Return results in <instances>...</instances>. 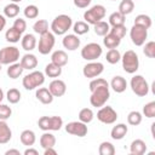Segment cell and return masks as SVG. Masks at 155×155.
<instances>
[{
    "label": "cell",
    "mask_w": 155,
    "mask_h": 155,
    "mask_svg": "<svg viewBox=\"0 0 155 155\" xmlns=\"http://www.w3.org/2000/svg\"><path fill=\"white\" fill-rule=\"evenodd\" d=\"M73 19L68 15H58L51 23V30L54 35H64L71 28Z\"/></svg>",
    "instance_id": "6da1fadb"
},
{
    "label": "cell",
    "mask_w": 155,
    "mask_h": 155,
    "mask_svg": "<svg viewBox=\"0 0 155 155\" xmlns=\"http://www.w3.org/2000/svg\"><path fill=\"white\" fill-rule=\"evenodd\" d=\"M109 98H110L109 85H103V86H99V87H97L96 90H93L91 92L90 103H91L92 107L101 108V107L105 105V103L108 102Z\"/></svg>",
    "instance_id": "7a4b0ae2"
},
{
    "label": "cell",
    "mask_w": 155,
    "mask_h": 155,
    "mask_svg": "<svg viewBox=\"0 0 155 155\" xmlns=\"http://www.w3.org/2000/svg\"><path fill=\"white\" fill-rule=\"evenodd\" d=\"M45 82V74L40 70H34L29 74H27L23 80H22V85L25 90L31 91L38 88L39 86H41Z\"/></svg>",
    "instance_id": "3957f363"
},
{
    "label": "cell",
    "mask_w": 155,
    "mask_h": 155,
    "mask_svg": "<svg viewBox=\"0 0 155 155\" xmlns=\"http://www.w3.org/2000/svg\"><path fill=\"white\" fill-rule=\"evenodd\" d=\"M120 61L122 62L124 70L128 74H134L139 68V58H138L137 53L132 50L126 51L124 53V56H121Z\"/></svg>",
    "instance_id": "277c9868"
},
{
    "label": "cell",
    "mask_w": 155,
    "mask_h": 155,
    "mask_svg": "<svg viewBox=\"0 0 155 155\" xmlns=\"http://www.w3.org/2000/svg\"><path fill=\"white\" fill-rule=\"evenodd\" d=\"M38 126L42 131H59L63 126L61 116H41L38 120Z\"/></svg>",
    "instance_id": "5b68a950"
},
{
    "label": "cell",
    "mask_w": 155,
    "mask_h": 155,
    "mask_svg": "<svg viewBox=\"0 0 155 155\" xmlns=\"http://www.w3.org/2000/svg\"><path fill=\"white\" fill-rule=\"evenodd\" d=\"M105 13H107V10L103 5H94L92 6L90 10L85 11L84 13V19L86 23L88 24H96L97 22L102 21L104 17H105Z\"/></svg>",
    "instance_id": "8992f818"
},
{
    "label": "cell",
    "mask_w": 155,
    "mask_h": 155,
    "mask_svg": "<svg viewBox=\"0 0 155 155\" xmlns=\"http://www.w3.org/2000/svg\"><path fill=\"white\" fill-rule=\"evenodd\" d=\"M19 50L16 46H6L0 50V63L4 65H10L19 59Z\"/></svg>",
    "instance_id": "52a82bcc"
},
{
    "label": "cell",
    "mask_w": 155,
    "mask_h": 155,
    "mask_svg": "<svg viewBox=\"0 0 155 155\" xmlns=\"http://www.w3.org/2000/svg\"><path fill=\"white\" fill-rule=\"evenodd\" d=\"M131 88L133 93L138 97H145L149 93V85L148 81L142 76V75H134L131 79Z\"/></svg>",
    "instance_id": "ba28073f"
},
{
    "label": "cell",
    "mask_w": 155,
    "mask_h": 155,
    "mask_svg": "<svg viewBox=\"0 0 155 155\" xmlns=\"http://www.w3.org/2000/svg\"><path fill=\"white\" fill-rule=\"evenodd\" d=\"M102 52H103V48L101 47L99 44L90 42V44H86L81 48V57L85 61L91 62V61H96L97 58H99L102 56Z\"/></svg>",
    "instance_id": "9c48e42d"
},
{
    "label": "cell",
    "mask_w": 155,
    "mask_h": 155,
    "mask_svg": "<svg viewBox=\"0 0 155 155\" xmlns=\"http://www.w3.org/2000/svg\"><path fill=\"white\" fill-rule=\"evenodd\" d=\"M56 39H54V34L51 31H46L44 34L40 35L39 39V44H38V50L41 54H48L53 46H54Z\"/></svg>",
    "instance_id": "30bf717a"
},
{
    "label": "cell",
    "mask_w": 155,
    "mask_h": 155,
    "mask_svg": "<svg viewBox=\"0 0 155 155\" xmlns=\"http://www.w3.org/2000/svg\"><path fill=\"white\" fill-rule=\"evenodd\" d=\"M97 119L107 125H111L117 120V113L114 110L113 107H101V109L97 111Z\"/></svg>",
    "instance_id": "8fae6325"
},
{
    "label": "cell",
    "mask_w": 155,
    "mask_h": 155,
    "mask_svg": "<svg viewBox=\"0 0 155 155\" xmlns=\"http://www.w3.org/2000/svg\"><path fill=\"white\" fill-rule=\"evenodd\" d=\"M130 36H131L132 42L136 46H142V45H144V42L148 38V29H145L140 25L133 24V27L130 29Z\"/></svg>",
    "instance_id": "7c38bea8"
},
{
    "label": "cell",
    "mask_w": 155,
    "mask_h": 155,
    "mask_svg": "<svg viewBox=\"0 0 155 155\" xmlns=\"http://www.w3.org/2000/svg\"><path fill=\"white\" fill-rule=\"evenodd\" d=\"M104 70V65L101 62H94L91 61L90 63H87L84 69H82V74L85 78L87 79H94L97 76H99Z\"/></svg>",
    "instance_id": "4fadbf2b"
},
{
    "label": "cell",
    "mask_w": 155,
    "mask_h": 155,
    "mask_svg": "<svg viewBox=\"0 0 155 155\" xmlns=\"http://www.w3.org/2000/svg\"><path fill=\"white\" fill-rule=\"evenodd\" d=\"M65 131L73 136L85 137L88 132V128H87L86 124H84L81 121H71V122H68L65 125Z\"/></svg>",
    "instance_id": "5bb4252c"
},
{
    "label": "cell",
    "mask_w": 155,
    "mask_h": 155,
    "mask_svg": "<svg viewBox=\"0 0 155 155\" xmlns=\"http://www.w3.org/2000/svg\"><path fill=\"white\" fill-rule=\"evenodd\" d=\"M48 90H50V92L52 93L53 97H62L67 91V85H65V82L63 80L54 79V80H52L50 82Z\"/></svg>",
    "instance_id": "9a60e30c"
},
{
    "label": "cell",
    "mask_w": 155,
    "mask_h": 155,
    "mask_svg": "<svg viewBox=\"0 0 155 155\" xmlns=\"http://www.w3.org/2000/svg\"><path fill=\"white\" fill-rule=\"evenodd\" d=\"M62 44L64 46V48H67L68 51H75L76 48L80 47V39L79 35L76 34H67L64 35Z\"/></svg>",
    "instance_id": "2e32d148"
},
{
    "label": "cell",
    "mask_w": 155,
    "mask_h": 155,
    "mask_svg": "<svg viewBox=\"0 0 155 155\" xmlns=\"http://www.w3.org/2000/svg\"><path fill=\"white\" fill-rule=\"evenodd\" d=\"M21 65L23 69L27 70H34L38 65V58L35 54L33 53H25L22 58H21Z\"/></svg>",
    "instance_id": "e0dca14e"
},
{
    "label": "cell",
    "mask_w": 155,
    "mask_h": 155,
    "mask_svg": "<svg viewBox=\"0 0 155 155\" xmlns=\"http://www.w3.org/2000/svg\"><path fill=\"white\" fill-rule=\"evenodd\" d=\"M35 97H36L38 101L41 102L42 104H51V103L53 102V98H54V97L52 96V93L50 92V90L46 88V87H40V88H38L36 92H35Z\"/></svg>",
    "instance_id": "ac0fdd59"
},
{
    "label": "cell",
    "mask_w": 155,
    "mask_h": 155,
    "mask_svg": "<svg viewBox=\"0 0 155 155\" xmlns=\"http://www.w3.org/2000/svg\"><path fill=\"white\" fill-rule=\"evenodd\" d=\"M12 138V131L5 120H0V144H6Z\"/></svg>",
    "instance_id": "d6986e66"
},
{
    "label": "cell",
    "mask_w": 155,
    "mask_h": 155,
    "mask_svg": "<svg viewBox=\"0 0 155 155\" xmlns=\"http://www.w3.org/2000/svg\"><path fill=\"white\" fill-rule=\"evenodd\" d=\"M110 86H111V88H113L116 93H122V92H125L126 88H127V81L125 80V78L117 75V76H114V78L111 79Z\"/></svg>",
    "instance_id": "ffe728a7"
},
{
    "label": "cell",
    "mask_w": 155,
    "mask_h": 155,
    "mask_svg": "<svg viewBox=\"0 0 155 155\" xmlns=\"http://www.w3.org/2000/svg\"><path fill=\"white\" fill-rule=\"evenodd\" d=\"M21 45L22 48L30 52L36 47V38L33 34H25L22 39H21Z\"/></svg>",
    "instance_id": "44dd1931"
},
{
    "label": "cell",
    "mask_w": 155,
    "mask_h": 155,
    "mask_svg": "<svg viewBox=\"0 0 155 155\" xmlns=\"http://www.w3.org/2000/svg\"><path fill=\"white\" fill-rule=\"evenodd\" d=\"M127 131H128V128H127V126H126L125 124H117L116 126H114V127L111 128L110 136H111L113 139L120 140V139H122V138L127 134Z\"/></svg>",
    "instance_id": "7402d4cb"
},
{
    "label": "cell",
    "mask_w": 155,
    "mask_h": 155,
    "mask_svg": "<svg viewBox=\"0 0 155 155\" xmlns=\"http://www.w3.org/2000/svg\"><path fill=\"white\" fill-rule=\"evenodd\" d=\"M130 151L132 155H143L147 151V145L143 139H134L130 145Z\"/></svg>",
    "instance_id": "603a6c76"
},
{
    "label": "cell",
    "mask_w": 155,
    "mask_h": 155,
    "mask_svg": "<svg viewBox=\"0 0 155 155\" xmlns=\"http://www.w3.org/2000/svg\"><path fill=\"white\" fill-rule=\"evenodd\" d=\"M51 62L59 65V67H64L68 63V54L63 51V50H57L52 53L51 56Z\"/></svg>",
    "instance_id": "cb8c5ba5"
},
{
    "label": "cell",
    "mask_w": 155,
    "mask_h": 155,
    "mask_svg": "<svg viewBox=\"0 0 155 155\" xmlns=\"http://www.w3.org/2000/svg\"><path fill=\"white\" fill-rule=\"evenodd\" d=\"M21 143L25 147H31L34 145L35 140H36V137H35V133L31 131V130H24L22 133H21Z\"/></svg>",
    "instance_id": "d4e9b609"
},
{
    "label": "cell",
    "mask_w": 155,
    "mask_h": 155,
    "mask_svg": "<svg viewBox=\"0 0 155 155\" xmlns=\"http://www.w3.org/2000/svg\"><path fill=\"white\" fill-rule=\"evenodd\" d=\"M40 145L46 149V148H53L56 145V137L54 134L50 133L48 131H45V133L40 137Z\"/></svg>",
    "instance_id": "484cf974"
},
{
    "label": "cell",
    "mask_w": 155,
    "mask_h": 155,
    "mask_svg": "<svg viewBox=\"0 0 155 155\" xmlns=\"http://www.w3.org/2000/svg\"><path fill=\"white\" fill-rule=\"evenodd\" d=\"M120 42H121V39H119L117 36H115L114 34H111L110 31L107 34V35H104V39H103V44H104V46L107 47V48H116L119 45H120Z\"/></svg>",
    "instance_id": "4316f807"
},
{
    "label": "cell",
    "mask_w": 155,
    "mask_h": 155,
    "mask_svg": "<svg viewBox=\"0 0 155 155\" xmlns=\"http://www.w3.org/2000/svg\"><path fill=\"white\" fill-rule=\"evenodd\" d=\"M23 68H22V65H21V63H12V64H10L8 65V68H7V76L8 78H11V79H17V78H19L21 75H22V73H23Z\"/></svg>",
    "instance_id": "83f0119b"
},
{
    "label": "cell",
    "mask_w": 155,
    "mask_h": 155,
    "mask_svg": "<svg viewBox=\"0 0 155 155\" xmlns=\"http://www.w3.org/2000/svg\"><path fill=\"white\" fill-rule=\"evenodd\" d=\"M5 39H6V41H8V42L16 44V42H18V41L22 39V33L18 31L16 28L11 27L10 29L6 30V33H5Z\"/></svg>",
    "instance_id": "f1b7e54d"
},
{
    "label": "cell",
    "mask_w": 155,
    "mask_h": 155,
    "mask_svg": "<svg viewBox=\"0 0 155 155\" xmlns=\"http://www.w3.org/2000/svg\"><path fill=\"white\" fill-rule=\"evenodd\" d=\"M62 74V67L54 64V63H48L45 67V75H47L48 78H58Z\"/></svg>",
    "instance_id": "f546056e"
},
{
    "label": "cell",
    "mask_w": 155,
    "mask_h": 155,
    "mask_svg": "<svg viewBox=\"0 0 155 155\" xmlns=\"http://www.w3.org/2000/svg\"><path fill=\"white\" fill-rule=\"evenodd\" d=\"M126 21V16H124L122 13H120L119 11L113 12L109 16V25L116 27V25H124Z\"/></svg>",
    "instance_id": "4dcf8cb0"
},
{
    "label": "cell",
    "mask_w": 155,
    "mask_h": 155,
    "mask_svg": "<svg viewBox=\"0 0 155 155\" xmlns=\"http://www.w3.org/2000/svg\"><path fill=\"white\" fill-rule=\"evenodd\" d=\"M94 117V114L92 111V109L90 108H84L79 111V121L84 122V124H90Z\"/></svg>",
    "instance_id": "1f68e13d"
},
{
    "label": "cell",
    "mask_w": 155,
    "mask_h": 155,
    "mask_svg": "<svg viewBox=\"0 0 155 155\" xmlns=\"http://www.w3.org/2000/svg\"><path fill=\"white\" fill-rule=\"evenodd\" d=\"M134 10V2L133 0H122L119 5V12L122 13L124 16L132 13V11Z\"/></svg>",
    "instance_id": "d6a6232c"
},
{
    "label": "cell",
    "mask_w": 155,
    "mask_h": 155,
    "mask_svg": "<svg viewBox=\"0 0 155 155\" xmlns=\"http://www.w3.org/2000/svg\"><path fill=\"white\" fill-rule=\"evenodd\" d=\"M93 25H94V33H96V35H98V36H104V35H107V34L109 33V30H110L109 23H107V22H104V21H99V22H97V23L93 24Z\"/></svg>",
    "instance_id": "836d02e7"
},
{
    "label": "cell",
    "mask_w": 155,
    "mask_h": 155,
    "mask_svg": "<svg viewBox=\"0 0 155 155\" xmlns=\"http://www.w3.org/2000/svg\"><path fill=\"white\" fill-rule=\"evenodd\" d=\"M19 13V6L15 2H11L4 7V15L8 18H15Z\"/></svg>",
    "instance_id": "e575fe53"
},
{
    "label": "cell",
    "mask_w": 155,
    "mask_h": 155,
    "mask_svg": "<svg viewBox=\"0 0 155 155\" xmlns=\"http://www.w3.org/2000/svg\"><path fill=\"white\" fill-rule=\"evenodd\" d=\"M134 24L136 25H140V27H143V28H145V29H149L150 27H151V24H153V22H151V18L148 16V15H138L136 18H134Z\"/></svg>",
    "instance_id": "d590c367"
},
{
    "label": "cell",
    "mask_w": 155,
    "mask_h": 155,
    "mask_svg": "<svg viewBox=\"0 0 155 155\" xmlns=\"http://www.w3.org/2000/svg\"><path fill=\"white\" fill-rule=\"evenodd\" d=\"M105 59H107V62L110 63V64H116V63L120 62V59H121V53H120L119 50H116V48H110V50L107 52V54H105Z\"/></svg>",
    "instance_id": "8d00e7d4"
},
{
    "label": "cell",
    "mask_w": 155,
    "mask_h": 155,
    "mask_svg": "<svg viewBox=\"0 0 155 155\" xmlns=\"http://www.w3.org/2000/svg\"><path fill=\"white\" fill-rule=\"evenodd\" d=\"M99 155H114L115 154V148L110 142H102L98 148Z\"/></svg>",
    "instance_id": "74e56055"
},
{
    "label": "cell",
    "mask_w": 155,
    "mask_h": 155,
    "mask_svg": "<svg viewBox=\"0 0 155 155\" xmlns=\"http://www.w3.org/2000/svg\"><path fill=\"white\" fill-rule=\"evenodd\" d=\"M73 30H74V33H75L76 35H84V34L88 33L90 25H88V23H86V22H84V21H79V22L74 23Z\"/></svg>",
    "instance_id": "f35d334b"
},
{
    "label": "cell",
    "mask_w": 155,
    "mask_h": 155,
    "mask_svg": "<svg viewBox=\"0 0 155 155\" xmlns=\"http://www.w3.org/2000/svg\"><path fill=\"white\" fill-rule=\"evenodd\" d=\"M33 29H34V31H35L36 34L41 35V34L48 31V23H47L46 19H38V21L34 23Z\"/></svg>",
    "instance_id": "ab89813d"
},
{
    "label": "cell",
    "mask_w": 155,
    "mask_h": 155,
    "mask_svg": "<svg viewBox=\"0 0 155 155\" xmlns=\"http://www.w3.org/2000/svg\"><path fill=\"white\" fill-rule=\"evenodd\" d=\"M142 114L137 110H133V111H130L128 115H127V122L131 125V126H138L140 122H142Z\"/></svg>",
    "instance_id": "60d3db41"
},
{
    "label": "cell",
    "mask_w": 155,
    "mask_h": 155,
    "mask_svg": "<svg viewBox=\"0 0 155 155\" xmlns=\"http://www.w3.org/2000/svg\"><path fill=\"white\" fill-rule=\"evenodd\" d=\"M23 13H24L25 18H28V19H34V18H36V17L39 16V8H38V6H35V5H28V6H25V8L23 10Z\"/></svg>",
    "instance_id": "b9f144b4"
},
{
    "label": "cell",
    "mask_w": 155,
    "mask_h": 155,
    "mask_svg": "<svg viewBox=\"0 0 155 155\" xmlns=\"http://www.w3.org/2000/svg\"><path fill=\"white\" fill-rule=\"evenodd\" d=\"M6 98L11 104H16L21 101V92L17 88H10L6 93Z\"/></svg>",
    "instance_id": "7bdbcfd3"
},
{
    "label": "cell",
    "mask_w": 155,
    "mask_h": 155,
    "mask_svg": "<svg viewBox=\"0 0 155 155\" xmlns=\"http://www.w3.org/2000/svg\"><path fill=\"white\" fill-rule=\"evenodd\" d=\"M144 48H143V53L148 57V58H154L155 57V42L154 41H148L144 42Z\"/></svg>",
    "instance_id": "ee69618b"
},
{
    "label": "cell",
    "mask_w": 155,
    "mask_h": 155,
    "mask_svg": "<svg viewBox=\"0 0 155 155\" xmlns=\"http://www.w3.org/2000/svg\"><path fill=\"white\" fill-rule=\"evenodd\" d=\"M143 114H144L147 117H149V119L155 117V102H154V101L147 103V104L143 107Z\"/></svg>",
    "instance_id": "f6af8a7d"
},
{
    "label": "cell",
    "mask_w": 155,
    "mask_h": 155,
    "mask_svg": "<svg viewBox=\"0 0 155 155\" xmlns=\"http://www.w3.org/2000/svg\"><path fill=\"white\" fill-rule=\"evenodd\" d=\"M103 85H109V84H108V81H107L105 79H103V78H94V79L91 80L88 87H90V91L92 92L93 90H96L97 87L103 86Z\"/></svg>",
    "instance_id": "bcb514c9"
},
{
    "label": "cell",
    "mask_w": 155,
    "mask_h": 155,
    "mask_svg": "<svg viewBox=\"0 0 155 155\" xmlns=\"http://www.w3.org/2000/svg\"><path fill=\"white\" fill-rule=\"evenodd\" d=\"M109 31L111 34H114L115 36H117L119 39H124L126 35V27H125V24L124 25H116V27H113Z\"/></svg>",
    "instance_id": "7dc6e473"
},
{
    "label": "cell",
    "mask_w": 155,
    "mask_h": 155,
    "mask_svg": "<svg viewBox=\"0 0 155 155\" xmlns=\"http://www.w3.org/2000/svg\"><path fill=\"white\" fill-rule=\"evenodd\" d=\"M11 115H12V109L6 104H1L0 103V120H5L6 121Z\"/></svg>",
    "instance_id": "c3c4849f"
},
{
    "label": "cell",
    "mask_w": 155,
    "mask_h": 155,
    "mask_svg": "<svg viewBox=\"0 0 155 155\" xmlns=\"http://www.w3.org/2000/svg\"><path fill=\"white\" fill-rule=\"evenodd\" d=\"M13 28H16L18 31H21V33H24L25 31V29H27V23H25V21L23 19V18H17V19H15V22H13V25H12Z\"/></svg>",
    "instance_id": "681fc988"
},
{
    "label": "cell",
    "mask_w": 155,
    "mask_h": 155,
    "mask_svg": "<svg viewBox=\"0 0 155 155\" xmlns=\"http://www.w3.org/2000/svg\"><path fill=\"white\" fill-rule=\"evenodd\" d=\"M73 1H74V5H75L76 7H79V8H85V7H87V6L91 4L92 0H73Z\"/></svg>",
    "instance_id": "f907efd6"
},
{
    "label": "cell",
    "mask_w": 155,
    "mask_h": 155,
    "mask_svg": "<svg viewBox=\"0 0 155 155\" xmlns=\"http://www.w3.org/2000/svg\"><path fill=\"white\" fill-rule=\"evenodd\" d=\"M38 154H39L38 150H36V149H33V148H30V147L24 150V155H38Z\"/></svg>",
    "instance_id": "816d5d0a"
},
{
    "label": "cell",
    "mask_w": 155,
    "mask_h": 155,
    "mask_svg": "<svg viewBox=\"0 0 155 155\" xmlns=\"http://www.w3.org/2000/svg\"><path fill=\"white\" fill-rule=\"evenodd\" d=\"M5 27H6V18H5V16L0 15V31H2Z\"/></svg>",
    "instance_id": "f5cc1de1"
},
{
    "label": "cell",
    "mask_w": 155,
    "mask_h": 155,
    "mask_svg": "<svg viewBox=\"0 0 155 155\" xmlns=\"http://www.w3.org/2000/svg\"><path fill=\"white\" fill-rule=\"evenodd\" d=\"M56 154H57V151L53 148H46L44 151V155H56Z\"/></svg>",
    "instance_id": "db71d44e"
},
{
    "label": "cell",
    "mask_w": 155,
    "mask_h": 155,
    "mask_svg": "<svg viewBox=\"0 0 155 155\" xmlns=\"http://www.w3.org/2000/svg\"><path fill=\"white\" fill-rule=\"evenodd\" d=\"M5 154H6V155H12V154H15V155H21L19 150H17V149H10V150H6Z\"/></svg>",
    "instance_id": "11a10c76"
},
{
    "label": "cell",
    "mask_w": 155,
    "mask_h": 155,
    "mask_svg": "<svg viewBox=\"0 0 155 155\" xmlns=\"http://www.w3.org/2000/svg\"><path fill=\"white\" fill-rule=\"evenodd\" d=\"M2 99H4V92H2V90L0 88V103L2 102Z\"/></svg>",
    "instance_id": "9f6ffc18"
},
{
    "label": "cell",
    "mask_w": 155,
    "mask_h": 155,
    "mask_svg": "<svg viewBox=\"0 0 155 155\" xmlns=\"http://www.w3.org/2000/svg\"><path fill=\"white\" fill-rule=\"evenodd\" d=\"M11 1H12V2H15V4H18V2H21L22 0H11Z\"/></svg>",
    "instance_id": "6f0895ef"
},
{
    "label": "cell",
    "mask_w": 155,
    "mask_h": 155,
    "mask_svg": "<svg viewBox=\"0 0 155 155\" xmlns=\"http://www.w3.org/2000/svg\"><path fill=\"white\" fill-rule=\"evenodd\" d=\"M1 65H2V64H1V63H0V71H1Z\"/></svg>",
    "instance_id": "680465c9"
},
{
    "label": "cell",
    "mask_w": 155,
    "mask_h": 155,
    "mask_svg": "<svg viewBox=\"0 0 155 155\" xmlns=\"http://www.w3.org/2000/svg\"><path fill=\"white\" fill-rule=\"evenodd\" d=\"M111 1H116V0H111Z\"/></svg>",
    "instance_id": "91938a15"
},
{
    "label": "cell",
    "mask_w": 155,
    "mask_h": 155,
    "mask_svg": "<svg viewBox=\"0 0 155 155\" xmlns=\"http://www.w3.org/2000/svg\"><path fill=\"white\" fill-rule=\"evenodd\" d=\"M0 1H1V0H0Z\"/></svg>",
    "instance_id": "94428289"
}]
</instances>
